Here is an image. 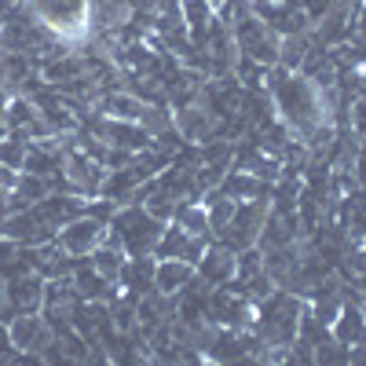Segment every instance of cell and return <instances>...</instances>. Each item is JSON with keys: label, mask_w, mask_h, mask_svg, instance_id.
<instances>
[{"label": "cell", "mask_w": 366, "mask_h": 366, "mask_svg": "<svg viewBox=\"0 0 366 366\" xmlns=\"http://www.w3.org/2000/svg\"><path fill=\"white\" fill-rule=\"evenodd\" d=\"M264 88L271 92V103H274L279 121L297 139H308L319 125H330V121L322 117V96H319V88L304 74L282 70L279 63H274L264 74Z\"/></svg>", "instance_id": "6da1fadb"}, {"label": "cell", "mask_w": 366, "mask_h": 366, "mask_svg": "<svg viewBox=\"0 0 366 366\" xmlns=\"http://www.w3.org/2000/svg\"><path fill=\"white\" fill-rule=\"evenodd\" d=\"M300 308L304 300H297L290 290H274L257 304V319L253 333L267 348H290L297 341V326H300Z\"/></svg>", "instance_id": "7a4b0ae2"}, {"label": "cell", "mask_w": 366, "mask_h": 366, "mask_svg": "<svg viewBox=\"0 0 366 366\" xmlns=\"http://www.w3.org/2000/svg\"><path fill=\"white\" fill-rule=\"evenodd\" d=\"M110 227L121 234L129 257H154V246L165 231V220H158L154 212H147L143 205H117Z\"/></svg>", "instance_id": "3957f363"}, {"label": "cell", "mask_w": 366, "mask_h": 366, "mask_svg": "<svg viewBox=\"0 0 366 366\" xmlns=\"http://www.w3.org/2000/svg\"><path fill=\"white\" fill-rule=\"evenodd\" d=\"M29 4H34L37 19L70 48L88 37V0H29Z\"/></svg>", "instance_id": "277c9868"}, {"label": "cell", "mask_w": 366, "mask_h": 366, "mask_svg": "<svg viewBox=\"0 0 366 366\" xmlns=\"http://www.w3.org/2000/svg\"><path fill=\"white\" fill-rule=\"evenodd\" d=\"M231 34H234L238 55H249L253 63H260V66H274V63H279V34H274L267 22H260L253 11L242 15L231 26Z\"/></svg>", "instance_id": "5b68a950"}, {"label": "cell", "mask_w": 366, "mask_h": 366, "mask_svg": "<svg viewBox=\"0 0 366 366\" xmlns=\"http://www.w3.org/2000/svg\"><path fill=\"white\" fill-rule=\"evenodd\" d=\"M4 312H0V322H8L11 315H29V312H41L44 308V274L29 271L19 274V279L4 282Z\"/></svg>", "instance_id": "8992f818"}, {"label": "cell", "mask_w": 366, "mask_h": 366, "mask_svg": "<svg viewBox=\"0 0 366 366\" xmlns=\"http://www.w3.org/2000/svg\"><path fill=\"white\" fill-rule=\"evenodd\" d=\"M88 132H96L107 147H121V150H132V154H139V150H147L154 143V136H150L139 121H121V117H107V114Z\"/></svg>", "instance_id": "52a82bcc"}, {"label": "cell", "mask_w": 366, "mask_h": 366, "mask_svg": "<svg viewBox=\"0 0 366 366\" xmlns=\"http://www.w3.org/2000/svg\"><path fill=\"white\" fill-rule=\"evenodd\" d=\"M172 125L187 143H205L212 136H220V121L212 117L205 103H187V107L172 110Z\"/></svg>", "instance_id": "ba28073f"}, {"label": "cell", "mask_w": 366, "mask_h": 366, "mask_svg": "<svg viewBox=\"0 0 366 366\" xmlns=\"http://www.w3.org/2000/svg\"><path fill=\"white\" fill-rule=\"evenodd\" d=\"M103 231H107V224H99L96 217H88V212H84V217H77V220L59 227V246H63L70 257H88L103 242Z\"/></svg>", "instance_id": "9c48e42d"}, {"label": "cell", "mask_w": 366, "mask_h": 366, "mask_svg": "<svg viewBox=\"0 0 366 366\" xmlns=\"http://www.w3.org/2000/svg\"><path fill=\"white\" fill-rule=\"evenodd\" d=\"M74 286H77V293H81V300H117V293H121V286L117 282H110V279H103V274L88 264V257H81L77 260V267H74Z\"/></svg>", "instance_id": "30bf717a"}, {"label": "cell", "mask_w": 366, "mask_h": 366, "mask_svg": "<svg viewBox=\"0 0 366 366\" xmlns=\"http://www.w3.org/2000/svg\"><path fill=\"white\" fill-rule=\"evenodd\" d=\"M330 337L341 341V345H348V348L366 341V308H362V304H352V300L341 304L337 319L330 322Z\"/></svg>", "instance_id": "8fae6325"}, {"label": "cell", "mask_w": 366, "mask_h": 366, "mask_svg": "<svg viewBox=\"0 0 366 366\" xmlns=\"http://www.w3.org/2000/svg\"><path fill=\"white\" fill-rule=\"evenodd\" d=\"M198 279L209 282V286H224L234 279V253L227 246H220V242H212V246L205 249V257L198 260Z\"/></svg>", "instance_id": "7c38bea8"}, {"label": "cell", "mask_w": 366, "mask_h": 366, "mask_svg": "<svg viewBox=\"0 0 366 366\" xmlns=\"http://www.w3.org/2000/svg\"><path fill=\"white\" fill-rule=\"evenodd\" d=\"M154 267H158V260L154 257H129L125 260V267H121V279H117V286L125 290V297H139V293H147L150 286H154Z\"/></svg>", "instance_id": "4fadbf2b"}, {"label": "cell", "mask_w": 366, "mask_h": 366, "mask_svg": "<svg viewBox=\"0 0 366 366\" xmlns=\"http://www.w3.org/2000/svg\"><path fill=\"white\" fill-rule=\"evenodd\" d=\"M220 191L234 202H249V198H271V183L257 179L246 169H227L224 179H220Z\"/></svg>", "instance_id": "5bb4252c"}, {"label": "cell", "mask_w": 366, "mask_h": 366, "mask_svg": "<svg viewBox=\"0 0 366 366\" xmlns=\"http://www.w3.org/2000/svg\"><path fill=\"white\" fill-rule=\"evenodd\" d=\"M194 264H187V260H176V257H169V260H158V267H154V290H162L165 297H176L183 286H187L191 279H194Z\"/></svg>", "instance_id": "9a60e30c"}, {"label": "cell", "mask_w": 366, "mask_h": 366, "mask_svg": "<svg viewBox=\"0 0 366 366\" xmlns=\"http://www.w3.org/2000/svg\"><path fill=\"white\" fill-rule=\"evenodd\" d=\"M172 220L187 231V234H194V238L217 242V234H212V227H209V212H205L202 202H179L176 212H172Z\"/></svg>", "instance_id": "2e32d148"}, {"label": "cell", "mask_w": 366, "mask_h": 366, "mask_svg": "<svg viewBox=\"0 0 366 366\" xmlns=\"http://www.w3.org/2000/svg\"><path fill=\"white\" fill-rule=\"evenodd\" d=\"M125 260H129V253H125V249L107 246V242H99V246L88 253V264L96 267V271L103 274V279H110V282H117V279H121V267H125Z\"/></svg>", "instance_id": "e0dca14e"}, {"label": "cell", "mask_w": 366, "mask_h": 366, "mask_svg": "<svg viewBox=\"0 0 366 366\" xmlns=\"http://www.w3.org/2000/svg\"><path fill=\"white\" fill-rule=\"evenodd\" d=\"M312 48V29L304 34H290V37H279V66L282 70H300L304 63V51Z\"/></svg>", "instance_id": "ac0fdd59"}, {"label": "cell", "mask_w": 366, "mask_h": 366, "mask_svg": "<svg viewBox=\"0 0 366 366\" xmlns=\"http://www.w3.org/2000/svg\"><path fill=\"white\" fill-rule=\"evenodd\" d=\"M139 125L150 132V136H162L172 129V107L169 103H147V110L139 114Z\"/></svg>", "instance_id": "d6986e66"}, {"label": "cell", "mask_w": 366, "mask_h": 366, "mask_svg": "<svg viewBox=\"0 0 366 366\" xmlns=\"http://www.w3.org/2000/svg\"><path fill=\"white\" fill-rule=\"evenodd\" d=\"M26 147H29V143H22V139H15V136H4V139H0V162H4L8 169H15V172H22Z\"/></svg>", "instance_id": "ffe728a7"}, {"label": "cell", "mask_w": 366, "mask_h": 366, "mask_svg": "<svg viewBox=\"0 0 366 366\" xmlns=\"http://www.w3.org/2000/svg\"><path fill=\"white\" fill-rule=\"evenodd\" d=\"M348 125H352V132L359 136V143H366V92H359V96L352 99V107H348Z\"/></svg>", "instance_id": "44dd1931"}, {"label": "cell", "mask_w": 366, "mask_h": 366, "mask_svg": "<svg viewBox=\"0 0 366 366\" xmlns=\"http://www.w3.org/2000/svg\"><path fill=\"white\" fill-rule=\"evenodd\" d=\"M315 362H348V345L333 341V337L319 341L315 345Z\"/></svg>", "instance_id": "7402d4cb"}, {"label": "cell", "mask_w": 366, "mask_h": 366, "mask_svg": "<svg viewBox=\"0 0 366 366\" xmlns=\"http://www.w3.org/2000/svg\"><path fill=\"white\" fill-rule=\"evenodd\" d=\"M15 179H19V172L0 162V191H11V187H15Z\"/></svg>", "instance_id": "603a6c76"}, {"label": "cell", "mask_w": 366, "mask_h": 366, "mask_svg": "<svg viewBox=\"0 0 366 366\" xmlns=\"http://www.w3.org/2000/svg\"><path fill=\"white\" fill-rule=\"evenodd\" d=\"M274 4H290V8H304V0H274Z\"/></svg>", "instance_id": "cb8c5ba5"}, {"label": "cell", "mask_w": 366, "mask_h": 366, "mask_svg": "<svg viewBox=\"0 0 366 366\" xmlns=\"http://www.w3.org/2000/svg\"><path fill=\"white\" fill-rule=\"evenodd\" d=\"M359 77H362V88H366V66H362V70H359Z\"/></svg>", "instance_id": "d4e9b609"}, {"label": "cell", "mask_w": 366, "mask_h": 366, "mask_svg": "<svg viewBox=\"0 0 366 366\" xmlns=\"http://www.w3.org/2000/svg\"><path fill=\"white\" fill-rule=\"evenodd\" d=\"M362 242H366V238H362Z\"/></svg>", "instance_id": "484cf974"}]
</instances>
